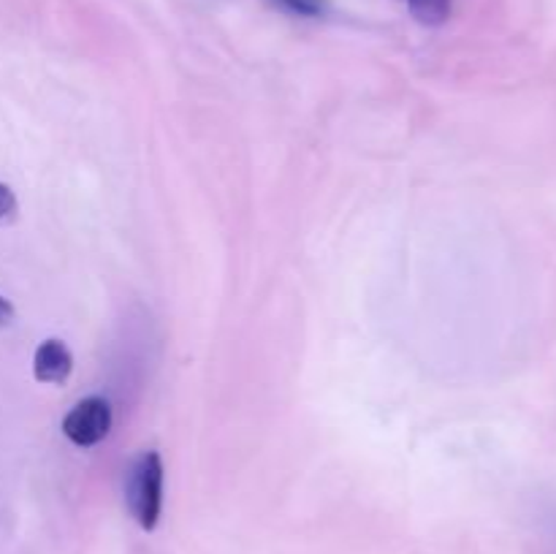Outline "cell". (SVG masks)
Masks as SVG:
<instances>
[{
  "mask_svg": "<svg viewBox=\"0 0 556 554\" xmlns=\"http://www.w3.org/2000/svg\"><path fill=\"white\" fill-rule=\"evenodd\" d=\"M125 503L141 530H155L163 508V459L157 451H141L125 476Z\"/></svg>",
  "mask_w": 556,
  "mask_h": 554,
  "instance_id": "1",
  "label": "cell"
},
{
  "mask_svg": "<svg viewBox=\"0 0 556 554\" xmlns=\"http://www.w3.org/2000/svg\"><path fill=\"white\" fill-rule=\"evenodd\" d=\"M112 429V405L106 396H87V400L76 402L63 418V435L74 445H96Z\"/></svg>",
  "mask_w": 556,
  "mask_h": 554,
  "instance_id": "2",
  "label": "cell"
},
{
  "mask_svg": "<svg viewBox=\"0 0 556 554\" xmlns=\"http://www.w3.org/2000/svg\"><path fill=\"white\" fill-rule=\"evenodd\" d=\"M20 212V201H16L14 190L5 182H0V223H11Z\"/></svg>",
  "mask_w": 556,
  "mask_h": 554,
  "instance_id": "5",
  "label": "cell"
},
{
  "mask_svg": "<svg viewBox=\"0 0 556 554\" xmlns=\"http://www.w3.org/2000/svg\"><path fill=\"white\" fill-rule=\"evenodd\" d=\"M14 304L9 302L5 297H0V329H5V326H11V320H14Z\"/></svg>",
  "mask_w": 556,
  "mask_h": 554,
  "instance_id": "6",
  "label": "cell"
},
{
  "mask_svg": "<svg viewBox=\"0 0 556 554\" xmlns=\"http://www.w3.org/2000/svg\"><path fill=\"white\" fill-rule=\"evenodd\" d=\"M74 373V356L63 340H43L33 356V375L41 383H65Z\"/></svg>",
  "mask_w": 556,
  "mask_h": 554,
  "instance_id": "3",
  "label": "cell"
},
{
  "mask_svg": "<svg viewBox=\"0 0 556 554\" xmlns=\"http://www.w3.org/2000/svg\"><path fill=\"white\" fill-rule=\"evenodd\" d=\"M410 3L413 16H416L421 25H443L451 14V0H407Z\"/></svg>",
  "mask_w": 556,
  "mask_h": 554,
  "instance_id": "4",
  "label": "cell"
}]
</instances>
